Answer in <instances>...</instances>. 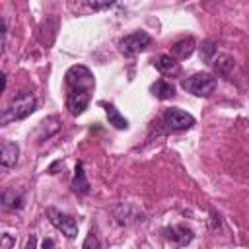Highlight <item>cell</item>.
Wrapping results in <instances>:
<instances>
[{"label": "cell", "mask_w": 249, "mask_h": 249, "mask_svg": "<svg viewBox=\"0 0 249 249\" xmlns=\"http://www.w3.org/2000/svg\"><path fill=\"white\" fill-rule=\"evenodd\" d=\"M64 78H66V88H68L66 107L74 117L82 115L88 109L89 99H91V91L95 88L93 74L89 72V68L76 64V66L68 68Z\"/></svg>", "instance_id": "obj_1"}, {"label": "cell", "mask_w": 249, "mask_h": 249, "mask_svg": "<svg viewBox=\"0 0 249 249\" xmlns=\"http://www.w3.org/2000/svg\"><path fill=\"white\" fill-rule=\"evenodd\" d=\"M33 111H35V97H33V93L21 91V93H18V95L10 101V105L2 111L0 123H2V124H8V123H12V121H21V119L29 117Z\"/></svg>", "instance_id": "obj_2"}, {"label": "cell", "mask_w": 249, "mask_h": 249, "mask_svg": "<svg viewBox=\"0 0 249 249\" xmlns=\"http://www.w3.org/2000/svg\"><path fill=\"white\" fill-rule=\"evenodd\" d=\"M183 89L191 91L193 95L206 97V95H210V93L216 89V78L210 76V74H206V72L193 74L191 78L183 80Z\"/></svg>", "instance_id": "obj_3"}, {"label": "cell", "mask_w": 249, "mask_h": 249, "mask_svg": "<svg viewBox=\"0 0 249 249\" xmlns=\"http://www.w3.org/2000/svg\"><path fill=\"white\" fill-rule=\"evenodd\" d=\"M150 43H152L150 33H146V31H134V33H130V35H126V37L121 39L119 49H121V53L124 56H132V54L142 53Z\"/></svg>", "instance_id": "obj_4"}, {"label": "cell", "mask_w": 249, "mask_h": 249, "mask_svg": "<svg viewBox=\"0 0 249 249\" xmlns=\"http://www.w3.org/2000/svg\"><path fill=\"white\" fill-rule=\"evenodd\" d=\"M47 216H49V220H51V224L58 230V231H62L66 237H76L78 235V224H76V220L72 218V216H68V214H64V212H60L58 208H49L47 210Z\"/></svg>", "instance_id": "obj_5"}, {"label": "cell", "mask_w": 249, "mask_h": 249, "mask_svg": "<svg viewBox=\"0 0 249 249\" xmlns=\"http://www.w3.org/2000/svg\"><path fill=\"white\" fill-rule=\"evenodd\" d=\"M163 123L171 130H187L195 124V117L191 113L179 109V107H171L163 113Z\"/></svg>", "instance_id": "obj_6"}, {"label": "cell", "mask_w": 249, "mask_h": 249, "mask_svg": "<svg viewBox=\"0 0 249 249\" xmlns=\"http://www.w3.org/2000/svg\"><path fill=\"white\" fill-rule=\"evenodd\" d=\"M165 237H167V239H171V241H175L177 245L185 247V245H189V243L193 241V231H191L187 226L179 224V226L165 228Z\"/></svg>", "instance_id": "obj_7"}, {"label": "cell", "mask_w": 249, "mask_h": 249, "mask_svg": "<svg viewBox=\"0 0 249 249\" xmlns=\"http://www.w3.org/2000/svg\"><path fill=\"white\" fill-rule=\"evenodd\" d=\"M195 47H196V43H195L193 37H183V39H179V41H175V43L171 45V53H169V54H171L175 60H183V58H187V56L193 54Z\"/></svg>", "instance_id": "obj_8"}, {"label": "cell", "mask_w": 249, "mask_h": 249, "mask_svg": "<svg viewBox=\"0 0 249 249\" xmlns=\"http://www.w3.org/2000/svg\"><path fill=\"white\" fill-rule=\"evenodd\" d=\"M19 160V146L16 142H4L0 152V163L4 167H14Z\"/></svg>", "instance_id": "obj_9"}, {"label": "cell", "mask_w": 249, "mask_h": 249, "mask_svg": "<svg viewBox=\"0 0 249 249\" xmlns=\"http://www.w3.org/2000/svg\"><path fill=\"white\" fill-rule=\"evenodd\" d=\"M72 189H74V193H78V195H86V193L89 191V183H88V179H86V171H84L82 161H78L76 167H74Z\"/></svg>", "instance_id": "obj_10"}, {"label": "cell", "mask_w": 249, "mask_h": 249, "mask_svg": "<svg viewBox=\"0 0 249 249\" xmlns=\"http://www.w3.org/2000/svg\"><path fill=\"white\" fill-rule=\"evenodd\" d=\"M58 128H60V121H58V117H47V119L39 124L37 138H39L41 142H43V140H49Z\"/></svg>", "instance_id": "obj_11"}, {"label": "cell", "mask_w": 249, "mask_h": 249, "mask_svg": "<svg viewBox=\"0 0 249 249\" xmlns=\"http://www.w3.org/2000/svg\"><path fill=\"white\" fill-rule=\"evenodd\" d=\"M214 70H216V74L218 76H222V78H228L230 74H231V70H233V66H235V62H233V58L230 56V54H218L216 58H214Z\"/></svg>", "instance_id": "obj_12"}, {"label": "cell", "mask_w": 249, "mask_h": 249, "mask_svg": "<svg viewBox=\"0 0 249 249\" xmlns=\"http://www.w3.org/2000/svg\"><path fill=\"white\" fill-rule=\"evenodd\" d=\"M154 64H156V68H158L161 74H175V72L179 70V64H177V60H175L171 54H161V56H158V60H156Z\"/></svg>", "instance_id": "obj_13"}, {"label": "cell", "mask_w": 249, "mask_h": 249, "mask_svg": "<svg viewBox=\"0 0 249 249\" xmlns=\"http://www.w3.org/2000/svg\"><path fill=\"white\" fill-rule=\"evenodd\" d=\"M152 91L158 99H169L175 95V86L167 80H158L154 86H152Z\"/></svg>", "instance_id": "obj_14"}, {"label": "cell", "mask_w": 249, "mask_h": 249, "mask_svg": "<svg viewBox=\"0 0 249 249\" xmlns=\"http://www.w3.org/2000/svg\"><path fill=\"white\" fill-rule=\"evenodd\" d=\"M105 113H107L109 124H113V126H115V128H119V130L128 128V121L119 113V109H117L115 105H105Z\"/></svg>", "instance_id": "obj_15"}, {"label": "cell", "mask_w": 249, "mask_h": 249, "mask_svg": "<svg viewBox=\"0 0 249 249\" xmlns=\"http://www.w3.org/2000/svg\"><path fill=\"white\" fill-rule=\"evenodd\" d=\"M2 204L6 208H21L23 198H21V195H16L14 191H4L2 193Z\"/></svg>", "instance_id": "obj_16"}, {"label": "cell", "mask_w": 249, "mask_h": 249, "mask_svg": "<svg viewBox=\"0 0 249 249\" xmlns=\"http://www.w3.org/2000/svg\"><path fill=\"white\" fill-rule=\"evenodd\" d=\"M214 53H216V45H214L212 41H206V43H202V47H200V58H202V60L210 62Z\"/></svg>", "instance_id": "obj_17"}, {"label": "cell", "mask_w": 249, "mask_h": 249, "mask_svg": "<svg viewBox=\"0 0 249 249\" xmlns=\"http://www.w3.org/2000/svg\"><path fill=\"white\" fill-rule=\"evenodd\" d=\"M82 249H101V247H99V239H97V235H95L93 231H89V233L86 235Z\"/></svg>", "instance_id": "obj_18"}, {"label": "cell", "mask_w": 249, "mask_h": 249, "mask_svg": "<svg viewBox=\"0 0 249 249\" xmlns=\"http://www.w3.org/2000/svg\"><path fill=\"white\" fill-rule=\"evenodd\" d=\"M14 245H16L14 235H12V233H4V235H2V247H0V249H12Z\"/></svg>", "instance_id": "obj_19"}, {"label": "cell", "mask_w": 249, "mask_h": 249, "mask_svg": "<svg viewBox=\"0 0 249 249\" xmlns=\"http://www.w3.org/2000/svg\"><path fill=\"white\" fill-rule=\"evenodd\" d=\"M86 6H88L89 10H103V8L113 6V2H86Z\"/></svg>", "instance_id": "obj_20"}, {"label": "cell", "mask_w": 249, "mask_h": 249, "mask_svg": "<svg viewBox=\"0 0 249 249\" xmlns=\"http://www.w3.org/2000/svg\"><path fill=\"white\" fill-rule=\"evenodd\" d=\"M35 245H37V237H35V235H31V237L27 239V243H25V247H23V249H35Z\"/></svg>", "instance_id": "obj_21"}, {"label": "cell", "mask_w": 249, "mask_h": 249, "mask_svg": "<svg viewBox=\"0 0 249 249\" xmlns=\"http://www.w3.org/2000/svg\"><path fill=\"white\" fill-rule=\"evenodd\" d=\"M53 245H54L53 239H45V241H43V249H53Z\"/></svg>", "instance_id": "obj_22"}]
</instances>
